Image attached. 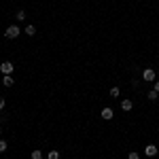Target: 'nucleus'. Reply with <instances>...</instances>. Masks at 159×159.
<instances>
[{
  "mask_svg": "<svg viewBox=\"0 0 159 159\" xmlns=\"http://www.w3.org/2000/svg\"><path fill=\"white\" fill-rule=\"evenodd\" d=\"M19 34H21V28H19V25H17V24L9 25V28L4 30V36H7V38H17V36H19Z\"/></svg>",
  "mask_w": 159,
  "mask_h": 159,
  "instance_id": "1",
  "label": "nucleus"
},
{
  "mask_svg": "<svg viewBox=\"0 0 159 159\" xmlns=\"http://www.w3.org/2000/svg\"><path fill=\"white\" fill-rule=\"evenodd\" d=\"M13 68H15V66H13L11 61H2V64H0V72L2 74H11Z\"/></svg>",
  "mask_w": 159,
  "mask_h": 159,
  "instance_id": "2",
  "label": "nucleus"
},
{
  "mask_svg": "<svg viewBox=\"0 0 159 159\" xmlns=\"http://www.w3.org/2000/svg\"><path fill=\"white\" fill-rule=\"evenodd\" d=\"M157 151H159V148L155 147V144H147V147H144V155H147V157H155Z\"/></svg>",
  "mask_w": 159,
  "mask_h": 159,
  "instance_id": "3",
  "label": "nucleus"
},
{
  "mask_svg": "<svg viewBox=\"0 0 159 159\" xmlns=\"http://www.w3.org/2000/svg\"><path fill=\"white\" fill-rule=\"evenodd\" d=\"M100 117H102L104 121H110V119L115 117V112H112V108H102V112H100Z\"/></svg>",
  "mask_w": 159,
  "mask_h": 159,
  "instance_id": "4",
  "label": "nucleus"
},
{
  "mask_svg": "<svg viewBox=\"0 0 159 159\" xmlns=\"http://www.w3.org/2000/svg\"><path fill=\"white\" fill-rule=\"evenodd\" d=\"M142 79H144V81H155V70H153V68L142 70Z\"/></svg>",
  "mask_w": 159,
  "mask_h": 159,
  "instance_id": "5",
  "label": "nucleus"
},
{
  "mask_svg": "<svg viewBox=\"0 0 159 159\" xmlns=\"http://www.w3.org/2000/svg\"><path fill=\"white\" fill-rule=\"evenodd\" d=\"M13 83H15V79L11 74H2V85L4 87H13Z\"/></svg>",
  "mask_w": 159,
  "mask_h": 159,
  "instance_id": "6",
  "label": "nucleus"
},
{
  "mask_svg": "<svg viewBox=\"0 0 159 159\" xmlns=\"http://www.w3.org/2000/svg\"><path fill=\"white\" fill-rule=\"evenodd\" d=\"M132 108H134L132 100H123V102H121V110H123V112H129Z\"/></svg>",
  "mask_w": 159,
  "mask_h": 159,
  "instance_id": "7",
  "label": "nucleus"
},
{
  "mask_svg": "<svg viewBox=\"0 0 159 159\" xmlns=\"http://www.w3.org/2000/svg\"><path fill=\"white\" fill-rule=\"evenodd\" d=\"M24 32L28 34V36H34V34H36V25H32V24H30V25H25V30H24Z\"/></svg>",
  "mask_w": 159,
  "mask_h": 159,
  "instance_id": "8",
  "label": "nucleus"
},
{
  "mask_svg": "<svg viewBox=\"0 0 159 159\" xmlns=\"http://www.w3.org/2000/svg\"><path fill=\"white\" fill-rule=\"evenodd\" d=\"M25 17H28V13H25V11H17V13H15V19H17V21H24Z\"/></svg>",
  "mask_w": 159,
  "mask_h": 159,
  "instance_id": "9",
  "label": "nucleus"
},
{
  "mask_svg": "<svg viewBox=\"0 0 159 159\" xmlns=\"http://www.w3.org/2000/svg\"><path fill=\"white\" fill-rule=\"evenodd\" d=\"M147 98L151 100V102H155V100L159 98V93H157V91H155V89H153V91H148V93H147Z\"/></svg>",
  "mask_w": 159,
  "mask_h": 159,
  "instance_id": "10",
  "label": "nucleus"
},
{
  "mask_svg": "<svg viewBox=\"0 0 159 159\" xmlns=\"http://www.w3.org/2000/svg\"><path fill=\"white\" fill-rule=\"evenodd\" d=\"M47 159H60V151H49V155H47Z\"/></svg>",
  "mask_w": 159,
  "mask_h": 159,
  "instance_id": "11",
  "label": "nucleus"
},
{
  "mask_svg": "<svg viewBox=\"0 0 159 159\" xmlns=\"http://www.w3.org/2000/svg\"><path fill=\"white\" fill-rule=\"evenodd\" d=\"M30 157H32V159H43V153L36 148V151H32V155H30Z\"/></svg>",
  "mask_w": 159,
  "mask_h": 159,
  "instance_id": "12",
  "label": "nucleus"
},
{
  "mask_svg": "<svg viewBox=\"0 0 159 159\" xmlns=\"http://www.w3.org/2000/svg\"><path fill=\"white\" fill-rule=\"evenodd\" d=\"M110 96H112V98H119V87H112V89H110Z\"/></svg>",
  "mask_w": 159,
  "mask_h": 159,
  "instance_id": "13",
  "label": "nucleus"
},
{
  "mask_svg": "<svg viewBox=\"0 0 159 159\" xmlns=\"http://www.w3.org/2000/svg\"><path fill=\"white\" fill-rule=\"evenodd\" d=\"M127 159H140V155H138V153H136V151H132V153H129V155H127Z\"/></svg>",
  "mask_w": 159,
  "mask_h": 159,
  "instance_id": "14",
  "label": "nucleus"
},
{
  "mask_svg": "<svg viewBox=\"0 0 159 159\" xmlns=\"http://www.w3.org/2000/svg\"><path fill=\"white\" fill-rule=\"evenodd\" d=\"M7 151V140H0V153H4Z\"/></svg>",
  "mask_w": 159,
  "mask_h": 159,
  "instance_id": "15",
  "label": "nucleus"
},
{
  "mask_svg": "<svg viewBox=\"0 0 159 159\" xmlns=\"http://www.w3.org/2000/svg\"><path fill=\"white\" fill-rule=\"evenodd\" d=\"M4 106H7V102H4V98H0V110L4 108Z\"/></svg>",
  "mask_w": 159,
  "mask_h": 159,
  "instance_id": "16",
  "label": "nucleus"
},
{
  "mask_svg": "<svg viewBox=\"0 0 159 159\" xmlns=\"http://www.w3.org/2000/svg\"><path fill=\"white\" fill-rule=\"evenodd\" d=\"M153 89H155V91L159 93V81H155V87H153Z\"/></svg>",
  "mask_w": 159,
  "mask_h": 159,
  "instance_id": "17",
  "label": "nucleus"
},
{
  "mask_svg": "<svg viewBox=\"0 0 159 159\" xmlns=\"http://www.w3.org/2000/svg\"><path fill=\"white\" fill-rule=\"evenodd\" d=\"M0 134H2V127H0Z\"/></svg>",
  "mask_w": 159,
  "mask_h": 159,
  "instance_id": "18",
  "label": "nucleus"
}]
</instances>
